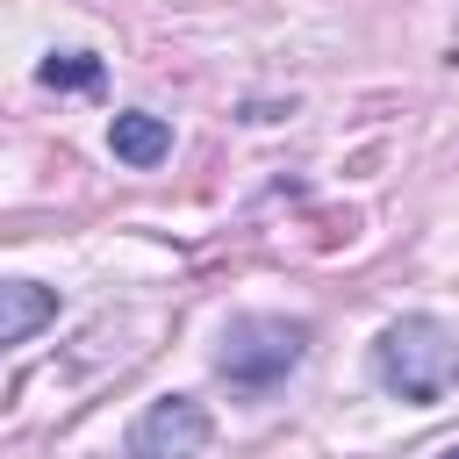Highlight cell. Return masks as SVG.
Here are the masks:
<instances>
[{
  "instance_id": "obj_1",
  "label": "cell",
  "mask_w": 459,
  "mask_h": 459,
  "mask_svg": "<svg viewBox=\"0 0 459 459\" xmlns=\"http://www.w3.org/2000/svg\"><path fill=\"white\" fill-rule=\"evenodd\" d=\"M373 380L402 402H437L459 387V330L437 316H394L373 337Z\"/></svg>"
},
{
  "instance_id": "obj_2",
  "label": "cell",
  "mask_w": 459,
  "mask_h": 459,
  "mask_svg": "<svg viewBox=\"0 0 459 459\" xmlns=\"http://www.w3.org/2000/svg\"><path fill=\"white\" fill-rule=\"evenodd\" d=\"M301 359H308V323L301 316H230L222 344H215V373L237 394H273Z\"/></svg>"
},
{
  "instance_id": "obj_3",
  "label": "cell",
  "mask_w": 459,
  "mask_h": 459,
  "mask_svg": "<svg viewBox=\"0 0 459 459\" xmlns=\"http://www.w3.org/2000/svg\"><path fill=\"white\" fill-rule=\"evenodd\" d=\"M208 437H215V423L194 394H158L129 430V459H201Z\"/></svg>"
},
{
  "instance_id": "obj_4",
  "label": "cell",
  "mask_w": 459,
  "mask_h": 459,
  "mask_svg": "<svg viewBox=\"0 0 459 459\" xmlns=\"http://www.w3.org/2000/svg\"><path fill=\"white\" fill-rule=\"evenodd\" d=\"M108 151H115L122 165L151 172V165H165V158H172V122H165V115H151V108H122V115L108 122Z\"/></svg>"
},
{
  "instance_id": "obj_5",
  "label": "cell",
  "mask_w": 459,
  "mask_h": 459,
  "mask_svg": "<svg viewBox=\"0 0 459 459\" xmlns=\"http://www.w3.org/2000/svg\"><path fill=\"white\" fill-rule=\"evenodd\" d=\"M50 323H57V287H43V280H0V351L29 344Z\"/></svg>"
},
{
  "instance_id": "obj_6",
  "label": "cell",
  "mask_w": 459,
  "mask_h": 459,
  "mask_svg": "<svg viewBox=\"0 0 459 459\" xmlns=\"http://www.w3.org/2000/svg\"><path fill=\"white\" fill-rule=\"evenodd\" d=\"M100 72H108V65H100L93 50H50V57L36 65V79H43L50 93H93Z\"/></svg>"
},
{
  "instance_id": "obj_7",
  "label": "cell",
  "mask_w": 459,
  "mask_h": 459,
  "mask_svg": "<svg viewBox=\"0 0 459 459\" xmlns=\"http://www.w3.org/2000/svg\"><path fill=\"white\" fill-rule=\"evenodd\" d=\"M445 459H459V445H452V452H445Z\"/></svg>"
}]
</instances>
